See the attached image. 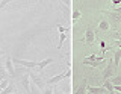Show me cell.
Masks as SVG:
<instances>
[{
	"label": "cell",
	"instance_id": "obj_1",
	"mask_svg": "<svg viewBox=\"0 0 121 94\" xmlns=\"http://www.w3.org/2000/svg\"><path fill=\"white\" fill-rule=\"evenodd\" d=\"M113 71H115V67H113V61H112V58H111V59L108 61V65L104 67L103 73H101V76H103V81H109V79H112Z\"/></svg>",
	"mask_w": 121,
	"mask_h": 94
},
{
	"label": "cell",
	"instance_id": "obj_2",
	"mask_svg": "<svg viewBox=\"0 0 121 94\" xmlns=\"http://www.w3.org/2000/svg\"><path fill=\"white\" fill-rule=\"evenodd\" d=\"M71 76V70L68 68L65 73H60V74H58V76H53V77H50L47 81V85H55V84H58V82H60L62 79H65V77H70Z\"/></svg>",
	"mask_w": 121,
	"mask_h": 94
},
{
	"label": "cell",
	"instance_id": "obj_3",
	"mask_svg": "<svg viewBox=\"0 0 121 94\" xmlns=\"http://www.w3.org/2000/svg\"><path fill=\"white\" fill-rule=\"evenodd\" d=\"M12 62L15 64H18V65H21V67H26V68H35V67H38V62L35 61H26V59H12Z\"/></svg>",
	"mask_w": 121,
	"mask_h": 94
},
{
	"label": "cell",
	"instance_id": "obj_4",
	"mask_svg": "<svg viewBox=\"0 0 121 94\" xmlns=\"http://www.w3.org/2000/svg\"><path fill=\"white\" fill-rule=\"evenodd\" d=\"M29 76H30V81H32V84L36 86L38 90H44V81L41 79L38 74L35 73H29Z\"/></svg>",
	"mask_w": 121,
	"mask_h": 94
},
{
	"label": "cell",
	"instance_id": "obj_5",
	"mask_svg": "<svg viewBox=\"0 0 121 94\" xmlns=\"http://www.w3.org/2000/svg\"><path fill=\"white\" fill-rule=\"evenodd\" d=\"M5 68H6L8 73H9L11 77H15V68H14V62H12V58H11V56H8V58H6V61H5Z\"/></svg>",
	"mask_w": 121,
	"mask_h": 94
},
{
	"label": "cell",
	"instance_id": "obj_6",
	"mask_svg": "<svg viewBox=\"0 0 121 94\" xmlns=\"http://www.w3.org/2000/svg\"><path fill=\"white\" fill-rule=\"evenodd\" d=\"M88 62H104V56H95V55H91V56H86L85 59H83V64H88Z\"/></svg>",
	"mask_w": 121,
	"mask_h": 94
},
{
	"label": "cell",
	"instance_id": "obj_7",
	"mask_svg": "<svg viewBox=\"0 0 121 94\" xmlns=\"http://www.w3.org/2000/svg\"><path fill=\"white\" fill-rule=\"evenodd\" d=\"M21 85H23V88L30 94V76H29V73H26V74L21 76Z\"/></svg>",
	"mask_w": 121,
	"mask_h": 94
},
{
	"label": "cell",
	"instance_id": "obj_8",
	"mask_svg": "<svg viewBox=\"0 0 121 94\" xmlns=\"http://www.w3.org/2000/svg\"><path fill=\"white\" fill-rule=\"evenodd\" d=\"M94 40H95L94 31H92L91 27H88V29H86V32H85V43H86V44H92Z\"/></svg>",
	"mask_w": 121,
	"mask_h": 94
},
{
	"label": "cell",
	"instance_id": "obj_9",
	"mask_svg": "<svg viewBox=\"0 0 121 94\" xmlns=\"http://www.w3.org/2000/svg\"><path fill=\"white\" fill-rule=\"evenodd\" d=\"M89 94H106V90L103 86H88Z\"/></svg>",
	"mask_w": 121,
	"mask_h": 94
},
{
	"label": "cell",
	"instance_id": "obj_10",
	"mask_svg": "<svg viewBox=\"0 0 121 94\" xmlns=\"http://www.w3.org/2000/svg\"><path fill=\"white\" fill-rule=\"evenodd\" d=\"M120 61H121V50H115L113 52V67H115V70L118 68Z\"/></svg>",
	"mask_w": 121,
	"mask_h": 94
},
{
	"label": "cell",
	"instance_id": "obj_11",
	"mask_svg": "<svg viewBox=\"0 0 121 94\" xmlns=\"http://www.w3.org/2000/svg\"><path fill=\"white\" fill-rule=\"evenodd\" d=\"M103 88H104L108 93L115 94V90H113V85H112V82H111V81H103Z\"/></svg>",
	"mask_w": 121,
	"mask_h": 94
},
{
	"label": "cell",
	"instance_id": "obj_12",
	"mask_svg": "<svg viewBox=\"0 0 121 94\" xmlns=\"http://www.w3.org/2000/svg\"><path fill=\"white\" fill-rule=\"evenodd\" d=\"M52 62H53V59H52V58H47V59H44V61L38 62V68H39V71H43L45 67H47L48 64H52Z\"/></svg>",
	"mask_w": 121,
	"mask_h": 94
},
{
	"label": "cell",
	"instance_id": "obj_13",
	"mask_svg": "<svg viewBox=\"0 0 121 94\" xmlns=\"http://www.w3.org/2000/svg\"><path fill=\"white\" fill-rule=\"evenodd\" d=\"M86 90H88V84H86V81H83L82 85L76 90V94H86Z\"/></svg>",
	"mask_w": 121,
	"mask_h": 94
},
{
	"label": "cell",
	"instance_id": "obj_14",
	"mask_svg": "<svg viewBox=\"0 0 121 94\" xmlns=\"http://www.w3.org/2000/svg\"><path fill=\"white\" fill-rule=\"evenodd\" d=\"M104 12H106V14H109V17H111L112 20L115 21V23H120V21H121V15H120V14L113 12V11H112V12H108V11H104Z\"/></svg>",
	"mask_w": 121,
	"mask_h": 94
},
{
	"label": "cell",
	"instance_id": "obj_15",
	"mask_svg": "<svg viewBox=\"0 0 121 94\" xmlns=\"http://www.w3.org/2000/svg\"><path fill=\"white\" fill-rule=\"evenodd\" d=\"M14 90H15L14 84H9V85H8V88H6V90H3V91L0 93V94H12V93H14Z\"/></svg>",
	"mask_w": 121,
	"mask_h": 94
},
{
	"label": "cell",
	"instance_id": "obj_16",
	"mask_svg": "<svg viewBox=\"0 0 121 94\" xmlns=\"http://www.w3.org/2000/svg\"><path fill=\"white\" fill-rule=\"evenodd\" d=\"M109 81L112 82V85H113V86L121 85V76H112V79H109Z\"/></svg>",
	"mask_w": 121,
	"mask_h": 94
},
{
	"label": "cell",
	"instance_id": "obj_17",
	"mask_svg": "<svg viewBox=\"0 0 121 94\" xmlns=\"http://www.w3.org/2000/svg\"><path fill=\"white\" fill-rule=\"evenodd\" d=\"M98 27H100L101 31H109V23H108L106 20H101L100 24H98Z\"/></svg>",
	"mask_w": 121,
	"mask_h": 94
},
{
	"label": "cell",
	"instance_id": "obj_18",
	"mask_svg": "<svg viewBox=\"0 0 121 94\" xmlns=\"http://www.w3.org/2000/svg\"><path fill=\"white\" fill-rule=\"evenodd\" d=\"M67 40V33H60L59 35V44H58V49H62V44H64V41Z\"/></svg>",
	"mask_w": 121,
	"mask_h": 94
},
{
	"label": "cell",
	"instance_id": "obj_19",
	"mask_svg": "<svg viewBox=\"0 0 121 94\" xmlns=\"http://www.w3.org/2000/svg\"><path fill=\"white\" fill-rule=\"evenodd\" d=\"M8 85H9L8 79H3V81H0V93H2L3 90H6V88H8Z\"/></svg>",
	"mask_w": 121,
	"mask_h": 94
},
{
	"label": "cell",
	"instance_id": "obj_20",
	"mask_svg": "<svg viewBox=\"0 0 121 94\" xmlns=\"http://www.w3.org/2000/svg\"><path fill=\"white\" fill-rule=\"evenodd\" d=\"M30 94H41V93H39V90H38L33 84H32V86H30Z\"/></svg>",
	"mask_w": 121,
	"mask_h": 94
},
{
	"label": "cell",
	"instance_id": "obj_21",
	"mask_svg": "<svg viewBox=\"0 0 121 94\" xmlns=\"http://www.w3.org/2000/svg\"><path fill=\"white\" fill-rule=\"evenodd\" d=\"M55 91H53V88L52 86H47V88H44L43 90V94H53Z\"/></svg>",
	"mask_w": 121,
	"mask_h": 94
},
{
	"label": "cell",
	"instance_id": "obj_22",
	"mask_svg": "<svg viewBox=\"0 0 121 94\" xmlns=\"http://www.w3.org/2000/svg\"><path fill=\"white\" fill-rule=\"evenodd\" d=\"M77 18H80V12H79V11H74V14H73V20L76 21Z\"/></svg>",
	"mask_w": 121,
	"mask_h": 94
},
{
	"label": "cell",
	"instance_id": "obj_23",
	"mask_svg": "<svg viewBox=\"0 0 121 94\" xmlns=\"http://www.w3.org/2000/svg\"><path fill=\"white\" fill-rule=\"evenodd\" d=\"M58 31H59L60 33H65V32H67V29H65V27H62V26H58Z\"/></svg>",
	"mask_w": 121,
	"mask_h": 94
},
{
	"label": "cell",
	"instance_id": "obj_24",
	"mask_svg": "<svg viewBox=\"0 0 121 94\" xmlns=\"http://www.w3.org/2000/svg\"><path fill=\"white\" fill-rule=\"evenodd\" d=\"M113 90H115L117 93H121V85H117V86H113Z\"/></svg>",
	"mask_w": 121,
	"mask_h": 94
},
{
	"label": "cell",
	"instance_id": "obj_25",
	"mask_svg": "<svg viewBox=\"0 0 121 94\" xmlns=\"http://www.w3.org/2000/svg\"><path fill=\"white\" fill-rule=\"evenodd\" d=\"M113 12H117V14L121 15V6H120V8H113Z\"/></svg>",
	"mask_w": 121,
	"mask_h": 94
},
{
	"label": "cell",
	"instance_id": "obj_26",
	"mask_svg": "<svg viewBox=\"0 0 121 94\" xmlns=\"http://www.w3.org/2000/svg\"><path fill=\"white\" fill-rule=\"evenodd\" d=\"M120 3H121V2H120V0H113V5H115V6H118V5H120Z\"/></svg>",
	"mask_w": 121,
	"mask_h": 94
},
{
	"label": "cell",
	"instance_id": "obj_27",
	"mask_svg": "<svg viewBox=\"0 0 121 94\" xmlns=\"http://www.w3.org/2000/svg\"><path fill=\"white\" fill-rule=\"evenodd\" d=\"M3 55V52H2V49H0V56H2Z\"/></svg>",
	"mask_w": 121,
	"mask_h": 94
},
{
	"label": "cell",
	"instance_id": "obj_28",
	"mask_svg": "<svg viewBox=\"0 0 121 94\" xmlns=\"http://www.w3.org/2000/svg\"><path fill=\"white\" fill-rule=\"evenodd\" d=\"M115 94H121V93H115Z\"/></svg>",
	"mask_w": 121,
	"mask_h": 94
},
{
	"label": "cell",
	"instance_id": "obj_29",
	"mask_svg": "<svg viewBox=\"0 0 121 94\" xmlns=\"http://www.w3.org/2000/svg\"><path fill=\"white\" fill-rule=\"evenodd\" d=\"M12 94H14V93H12Z\"/></svg>",
	"mask_w": 121,
	"mask_h": 94
}]
</instances>
